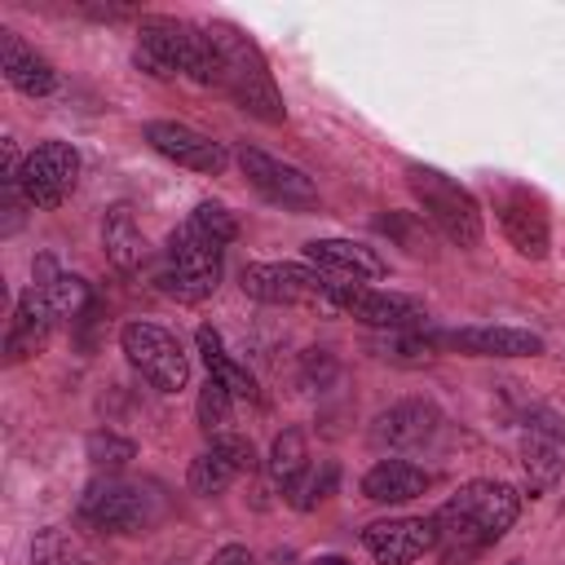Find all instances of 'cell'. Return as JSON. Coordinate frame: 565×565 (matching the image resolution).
I'll return each instance as SVG.
<instances>
[{"label": "cell", "mask_w": 565, "mask_h": 565, "mask_svg": "<svg viewBox=\"0 0 565 565\" xmlns=\"http://www.w3.org/2000/svg\"><path fill=\"white\" fill-rule=\"evenodd\" d=\"M516 512H521L516 486L494 481V477L463 481V486L433 512L441 565H472L490 543H499V539L512 530Z\"/></svg>", "instance_id": "cell-1"}, {"label": "cell", "mask_w": 565, "mask_h": 565, "mask_svg": "<svg viewBox=\"0 0 565 565\" xmlns=\"http://www.w3.org/2000/svg\"><path fill=\"white\" fill-rule=\"evenodd\" d=\"M132 62L154 79L185 75L194 84H221V53L207 26L172 18V13H141L137 18V53Z\"/></svg>", "instance_id": "cell-2"}, {"label": "cell", "mask_w": 565, "mask_h": 565, "mask_svg": "<svg viewBox=\"0 0 565 565\" xmlns=\"http://www.w3.org/2000/svg\"><path fill=\"white\" fill-rule=\"evenodd\" d=\"M203 26L221 53V88L234 97V106L260 124H282L287 106H282V93L274 84V71H269L260 44L234 22H203Z\"/></svg>", "instance_id": "cell-3"}, {"label": "cell", "mask_w": 565, "mask_h": 565, "mask_svg": "<svg viewBox=\"0 0 565 565\" xmlns=\"http://www.w3.org/2000/svg\"><path fill=\"white\" fill-rule=\"evenodd\" d=\"M221 256L225 243L212 238L203 225H194L190 216L168 234L163 247V269H159V291L172 296L177 305H199L216 291L221 282Z\"/></svg>", "instance_id": "cell-4"}, {"label": "cell", "mask_w": 565, "mask_h": 565, "mask_svg": "<svg viewBox=\"0 0 565 565\" xmlns=\"http://www.w3.org/2000/svg\"><path fill=\"white\" fill-rule=\"evenodd\" d=\"M406 185L446 243H455V247L481 243V207L468 185H459L450 172H441L433 163H406Z\"/></svg>", "instance_id": "cell-5"}, {"label": "cell", "mask_w": 565, "mask_h": 565, "mask_svg": "<svg viewBox=\"0 0 565 565\" xmlns=\"http://www.w3.org/2000/svg\"><path fill=\"white\" fill-rule=\"evenodd\" d=\"M4 185H13L26 207L53 212L79 185V150L71 141H40L31 154H22V163H4Z\"/></svg>", "instance_id": "cell-6"}, {"label": "cell", "mask_w": 565, "mask_h": 565, "mask_svg": "<svg viewBox=\"0 0 565 565\" xmlns=\"http://www.w3.org/2000/svg\"><path fill=\"white\" fill-rule=\"evenodd\" d=\"M119 349L128 358V366L159 393H181L190 380V358L181 349V340L172 331H163L159 322H124L119 331Z\"/></svg>", "instance_id": "cell-7"}, {"label": "cell", "mask_w": 565, "mask_h": 565, "mask_svg": "<svg viewBox=\"0 0 565 565\" xmlns=\"http://www.w3.org/2000/svg\"><path fill=\"white\" fill-rule=\"evenodd\" d=\"M327 305L349 313L362 327H375V331H424L428 327V313L419 300H411L402 291H380L371 282H331L327 278Z\"/></svg>", "instance_id": "cell-8"}, {"label": "cell", "mask_w": 565, "mask_h": 565, "mask_svg": "<svg viewBox=\"0 0 565 565\" xmlns=\"http://www.w3.org/2000/svg\"><path fill=\"white\" fill-rule=\"evenodd\" d=\"M79 521L106 534H137L150 525V494L119 472H97L79 494Z\"/></svg>", "instance_id": "cell-9"}, {"label": "cell", "mask_w": 565, "mask_h": 565, "mask_svg": "<svg viewBox=\"0 0 565 565\" xmlns=\"http://www.w3.org/2000/svg\"><path fill=\"white\" fill-rule=\"evenodd\" d=\"M243 296L260 305H327V274L296 260H256L238 274Z\"/></svg>", "instance_id": "cell-10"}, {"label": "cell", "mask_w": 565, "mask_h": 565, "mask_svg": "<svg viewBox=\"0 0 565 565\" xmlns=\"http://www.w3.org/2000/svg\"><path fill=\"white\" fill-rule=\"evenodd\" d=\"M234 159H238L247 185H252L260 199H269V203H278V207H291V212L318 207V185L309 181L305 168L282 163V159H274V154H265V150H256V146H238Z\"/></svg>", "instance_id": "cell-11"}, {"label": "cell", "mask_w": 565, "mask_h": 565, "mask_svg": "<svg viewBox=\"0 0 565 565\" xmlns=\"http://www.w3.org/2000/svg\"><path fill=\"white\" fill-rule=\"evenodd\" d=\"M141 137H146V146H150L154 154H163L168 163L190 168V172H203V177H221L225 163H230V150H225L221 141H212L207 132H199V128H190V124H181V119H150V124L141 128Z\"/></svg>", "instance_id": "cell-12"}, {"label": "cell", "mask_w": 565, "mask_h": 565, "mask_svg": "<svg viewBox=\"0 0 565 565\" xmlns=\"http://www.w3.org/2000/svg\"><path fill=\"white\" fill-rule=\"evenodd\" d=\"M362 547L380 565H415L424 552H437L433 516H384L362 530Z\"/></svg>", "instance_id": "cell-13"}, {"label": "cell", "mask_w": 565, "mask_h": 565, "mask_svg": "<svg viewBox=\"0 0 565 565\" xmlns=\"http://www.w3.org/2000/svg\"><path fill=\"white\" fill-rule=\"evenodd\" d=\"M494 212H499L503 238H508L521 256L543 260V256L552 252V225H547V212H543V203H539L530 190H521V185L503 190L499 203H494Z\"/></svg>", "instance_id": "cell-14"}, {"label": "cell", "mask_w": 565, "mask_h": 565, "mask_svg": "<svg viewBox=\"0 0 565 565\" xmlns=\"http://www.w3.org/2000/svg\"><path fill=\"white\" fill-rule=\"evenodd\" d=\"M305 265H313L331 282H380L388 274L380 252L358 238H313L305 243Z\"/></svg>", "instance_id": "cell-15"}, {"label": "cell", "mask_w": 565, "mask_h": 565, "mask_svg": "<svg viewBox=\"0 0 565 565\" xmlns=\"http://www.w3.org/2000/svg\"><path fill=\"white\" fill-rule=\"evenodd\" d=\"M437 349H455L468 358H539L543 335L525 327H459V331H433Z\"/></svg>", "instance_id": "cell-16"}, {"label": "cell", "mask_w": 565, "mask_h": 565, "mask_svg": "<svg viewBox=\"0 0 565 565\" xmlns=\"http://www.w3.org/2000/svg\"><path fill=\"white\" fill-rule=\"evenodd\" d=\"M57 327H62V322H57L53 305L44 300L40 282H31V287L18 296V305H13V318H9V335H4V358H9V362H22V358L40 353Z\"/></svg>", "instance_id": "cell-17"}, {"label": "cell", "mask_w": 565, "mask_h": 565, "mask_svg": "<svg viewBox=\"0 0 565 565\" xmlns=\"http://www.w3.org/2000/svg\"><path fill=\"white\" fill-rule=\"evenodd\" d=\"M437 424H441V411L428 397H406V402H393L375 419L371 441L384 446V450H415L437 433Z\"/></svg>", "instance_id": "cell-18"}, {"label": "cell", "mask_w": 565, "mask_h": 565, "mask_svg": "<svg viewBox=\"0 0 565 565\" xmlns=\"http://www.w3.org/2000/svg\"><path fill=\"white\" fill-rule=\"evenodd\" d=\"M433 486V472H424L411 459H380L362 477V494L371 503H411Z\"/></svg>", "instance_id": "cell-19"}, {"label": "cell", "mask_w": 565, "mask_h": 565, "mask_svg": "<svg viewBox=\"0 0 565 565\" xmlns=\"http://www.w3.org/2000/svg\"><path fill=\"white\" fill-rule=\"evenodd\" d=\"M4 35V79L9 88H18L22 97H49L57 88V71L44 53H35L18 31H0Z\"/></svg>", "instance_id": "cell-20"}, {"label": "cell", "mask_w": 565, "mask_h": 565, "mask_svg": "<svg viewBox=\"0 0 565 565\" xmlns=\"http://www.w3.org/2000/svg\"><path fill=\"white\" fill-rule=\"evenodd\" d=\"M102 247H106V260L119 274L141 269V260H146V234H141V225H137V216H132L128 203L106 207V216H102Z\"/></svg>", "instance_id": "cell-21"}, {"label": "cell", "mask_w": 565, "mask_h": 565, "mask_svg": "<svg viewBox=\"0 0 565 565\" xmlns=\"http://www.w3.org/2000/svg\"><path fill=\"white\" fill-rule=\"evenodd\" d=\"M194 344H199V353H203V366H207V375L212 380H221L238 402H256L260 397V388H256V375L238 362V358H230V349H225V340H221V331L216 327H199L194 331Z\"/></svg>", "instance_id": "cell-22"}, {"label": "cell", "mask_w": 565, "mask_h": 565, "mask_svg": "<svg viewBox=\"0 0 565 565\" xmlns=\"http://www.w3.org/2000/svg\"><path fill=\"white\" fill-rule=\"evenodd\" d=\"M35 282H40L44 300L53 305L57 322H71V318H79L88 309V282L79 274H62V269H53V260H40Z\"/></svg>", "instance_id": "cell-23"}, {"label": "cell", "mask_w": 565, "mask_h": 565, "mask_svg": "<svg viewBox=\"0 0 565 565\" xmlns=\"http://www.w3.org/2000/svg\"><path fill=\"white\" fill-rule=\"evenodd\" d=\"M521 463H525V477H530V490H543L552 486L561 472H565V446L556 437H543V433H530L525 446H521Z\"/></svg>", "instance_id": "cell-24"}, {"label": "cell", "mask_w": 565, "mask_h": 565, "mask_svg": "<svg viewBox=\"0 0 565 565\" xmlns=\"http://www.w3.org/2000/svg\"><path fill=\"white\" fill-rule=\"evenodd\" d=\"M265 468H269V477L287 490L305 468H309V446H305V433L300 428H287V433H278L274 437V446H269V459H265Z\"/></svg>", "instance_id": "cell-25"}, {"label": "cell", "mask_w": 565, "mask_h": 565, "mask_svg": "<svg viewBox=\"0 0 565 565\" xmlns=\"http://www.w3.org/2000/svg\"><path fill=\"white\" fill-rule=\"evenodd\" d=\"M238 472H243V468H238L221 446H207V450L190 463V490H194V494H221V490L234 486Z\"/></svg>", "instance_id": "cell-26"}, {"label": "cell", "mask_w": 565, "mask_h": 565, "mask_svg": "<svg viewBox=\"0 0 565 565\" xmlns=\"http://www.w3.org/2000/svg\"><path fill=\"white\" fill-rule=\"evenodd\" d=\"M234 393L221 384V380H203V388H199V402H194V415H199V428L207 433V437H221V433H230V415H234Z\"/></svg>", "instance_id": "cell-27"}, {"label": "cell", "mask_w": 565, "mask_h": 565, "mask_svg": "<svg viewBox=\"0 0 565 565\" xmlns=\"http://www.w3.org/2000/svg\"><path fill=\"white\" fill-rule=\"evenodd\" d=\"M31 565H93V561H88L84 547L71 539V530L49 525V530H40L35 543H31Z\"/></svg>", "instance_id": "cell-28"}, {"label": "cell", "mask_w": 565, "mask_h": 565, "mask_svg": "<svg viewBox=\"0 0 565 565\" xmlns=\"http://www.w3.org/2000/svg\"><path fill=\"white\" fill-rule=\"evenodd\" d=\"M331 486H335V468H331V463H322V468H313V463H309V468H305V472H300L282 494H287V503H291V508L309 512L313 503H322V499H327V490H331Z\"/></svg>", "instance_id": "cell-29"}, {"label": "cell", "mask_w": 565, "mask_h": 565, "mask_svg": "<svg viewBox=\"0 0 565 565\" xmlns=\"http://www.w3.org/2000/svg\"><path fill=\"white\" fill-rule=\"evenodd\" d=\"M88 459H93V468L97 472H119L128 459H137V446L128 441V437H119V433H93L88 437Z\"/></svg>", "instance_id": "cell-30"}, {"label": "cell", "mask_w": 565, "mask_h": 565, "mask_svg": "<svg viewBox=\"0 0 565 565\" xmlns=\"http://www.w3.org/2000/svg\"><path fill=\"white\" fill-rule=\"evenodd\" d=\"M190 221H194V225H203V230H207L212 238H221L225 247L238 238V221H234V216H230V207H221V203H199V207L190 212Z\"/></svg>", "instance_id": "cell-31"}, {"label": "cell", "mask_w": 565, "mask_h": 565, "mask_svg": "<svg viewBox=\"0 0 565 565\" xmlns=\"http://www.w3.org/2000/svg\"><path fill=\"white\" fill-rule=\"evenodd\" d=\"M207 565H256V556H252V547H243V543H225V547L212 552Z\"/></svg>", "instance_id": "cell-32"}, {"label": "cell", "mask_w": 565, "mask_h": 565, "mask_svg": "<svg viewBox=\"0 0 565 565\" xmlns=\"http://www.w3.org/2000/svg\"><path fill=\"white\" fill-rule=\"evenodd\" d=\"M305 565H353V561H344V556H313V561H305Z\"/></svg>", "instance_id": "cell-33"}, {"label": "cell", "mask_w": 565, "mask_h": 565, "mask_svg": "<svg viewBox=\"0 0 565 565\" xmlns=\"http://www.w3.org/2000/svg\"><path fill=\"white\" fill-rule=\"evenodd\" d=\"M508 565H521V561H508Z\"/></svg>", "instance_id": "cell-34"}]
</instances>
